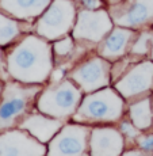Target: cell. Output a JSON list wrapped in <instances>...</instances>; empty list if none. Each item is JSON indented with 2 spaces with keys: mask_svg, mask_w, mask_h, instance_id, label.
<instances>
[{
  "mask_svg": "<svg viewBox=\"0 0 153 156\" xmlns=\"http://www.w3.org/2000/svg\"><path fill=\"white\" fill-rule=\"evenodd\" d=\"M53 48L40 35L29 34L7 55V71L14 80L26 84H42L52 75Z\"/></svg>",
  "mask_w": 153,
  "mask_h": 156,
  "instance_id": "cell-1",
  "label": "cell"
},
{
  "mask_svg": "<svg viewBox=\"0 0 153 156\" xmlns=\"http://www.w3.org/2000/svg\"><path fill=\"white\" fill-rule=\"evenodd\" d=\"M41 91V84H26L16 80L5 83L0 94V133L19 126Z\"/></svg>",
  "mask_w": 153,
  "mask_h": 156,
  "instance_id": "cell-2",
  "label": "cell"
},
{
  "mask_svg": "<svg viewBox=\"0 0 153 156\" xmlns=\"http://www.w3.org/2000/svg\"><path fill=\"white\" fill-rule=\"evenodd\" d=\"M125 102L115 88H104L91 92L83 98L79 109L73 114V121L79 124L115 122L123 114Z\"/></svg>",
  "mask_w": 153,
  "mask_h": 156,
  "instance_id": "cell-3",
  "label": "cell"
},
{
  "mask_svg": "<svg viewBox=\"0 0 153 156\" xmlns=\"http://www.w3.org/2000/svg\"><path fill=\"white\" fill-rule=\"evenodd\" d=\"M82 101V90L73 80L62 79L42 90L37 98V110L53 118L64 119L76 113Z\"/></svg>",
  "mask_w": 153,
  "mask_h": 156,
  "instance_id": "cell-4",
  "label": "cell"
},
{
  "mask_svg": "<svg viewBox=\"0 0 153 156\" xmlns=\"http://www.w3.org/2000/svg\"><path fill=\"white\" fill-rule=\"evenodd\" d=\"M76 5L73 0H53L38 18L37 35L47 41H57L73 30L76 23Z\"/></svg>",
  "mask_w": 153,
  "mask_h": 156,
  "instance_id": "cell-5",
  "label": "cell"
},
{
  "mask_svg": "<svg viewBox=\"0 0 153 156\" xmlns=\"http://www.w3.org/2000/svg\"><path fill=\"white\" fill-rule=\"evenodd\" d=\"M91 129L79 122L64 125L49 141L47 156H91Z\"/></svg>",
  "mask_w": 153,
  "mask_h": 156,
  "instance_id": "cell-6",
  "label": "cell"
},
{
  "mask_svg": "<svg viewBox=\"0 0 153 156\" xmlns=\"http://www.w3.org/2000/svg\"><path fill=\"white\" fill-rule=\"evenodd\" d=\"M114 29L111 15L104 8L100 10H80L76 23L72 30V37L77 41L102 42Z\"/></svg>",
  "mask_w": 153,
  "mask_h": 156,
  "instance_id": "cell-7",
  "label": "cell"
},
{
  "mask_svg": "<svg viewBox=\"0 0 153 156\" xmlns=\"http://www.w3.org/2000/svg\"><path fill=\"white\" fill-rule=\"evenodd\" d=\"M69 79L73 80L84 92H95L110 84L111 65L109 60L95 56L79 64L71 72Z\"/></svg>",
  "mask_w": 153,
  "mask_h": 156,
  "instance_id": "cell-8",
  "label": "cell"
},
{
  "mask_svg": "<svg viewBox=\"0 0 153 156\" xmlns=\"http://www.w3.org/2000/svg\"><path fill=\"white\" fill-rule=\"evenodd\" d=\"M114 25L138 29L153 20V0H121L110 8Z\"/></svg>",
  "mask_w": 153,
  "mask_h": 156,
  "instance_id": "cell-9",
  "label": "cell"
},
{
  "mask_svg": "<svg viewBox=\"0 0 153 156\" xmlns=\"http://www.w3.org/2000/svg\"><path fill=\"white\" fill-rule=\"evenodd\" d=\"M47 148L23 129L0 133V156H45Z\"/></svg>",
  "mask_w": 153,
  "mask_h": 156,
  "instance_id": "cell-10",
  "label": "cell"
},
{
  "mask_svg": "<svg viewBox=\"0 0 153 156\" xmlns=\"http://www.w3.org/2000/svg\"><path fill=\"white\" fill-rule=\"evenodd\" d=\"M153 87V61L145 60L131 67L116 82L115 90L125 99H131L148 92Z\"/></svg>",
  "mask_w": 153,
  "mask_h": 156,
  "instance_id": "cell-11",
  "label": "cell"
},
{
  "mask_svg": "<svg viewBox=\"0 0 153 156\" xmlns=\"http://www.w3.org/2000/svg\"><path fill=\"white\" fill-rule=\"evenodd\" d=\"M123 134L115 128H94L89 137L91 156H121L123 152Z\"/></svg>",
  "mask_w": 153,
  "mask_h": 156,
  "instance_id": "cell-12",
  "label": "cell"
},
{
  "mask_svg": "<svg viewBox=\"0 0 153 156\" xmlns=\"http://www.w3.org/2000/svg\"><path fill=\"white\" fill-rule=\"evenodd\" d=\"M137 34L133 29L126 27H114L106 35L99 46V56L106 60H116L123 57L131 49Z\"/></svg>",
  "mask_w": 153,
  "mask_h": 156,
  "instance_id": "cell-13",
  "label": "cell"
},
{
  "mask_svg": "<svg viewBox=\"0 0 153 156\" xmlns=\"http://www.w3.org/2000/svg\"><path fill=\"white\" fill-rule=\"evenodd\" d=\"M62 126V119L53 117L49 118V115L46 117V114H42L41 112L27 114L19 124V129L29 132L33 137L43 144L49 143Z\"/></svg>",
  "mask_w": 153,
  "mask_h": 156,
  "instance_id": "cell-14",
  "label": "cell"
},
{
  "mask_svg": "<svg viewBox=\"0 0 153 156\" xmlns=\"http://www.w3.org/2000/svg\"><path fill=\"white\" fill-rule=\"evenodd\" d=\"M53 0H0V11L19 20L40 18Z\"/></svg>",
  "mask_w": 153,
  "mask_h": 156,
  "instance_id": "cell-15",
  "label": "cell"
},
{
  "mask_svg": "<svg viewBox=\"0 0 153 156\" xmlns=\"http://www.w3.org/2000/svg\"><path fill=\"white\" fill-rule=\"evenodd\" d=\"M130 119L140 130H146L153 124V109L151 97H145L142 99L134 102L129 109Z\"/></svg>",
  "mask_w": 153,
  "mask_h": 156,
  "instance_id": "cell-16",
  "label": "cell"
},
{
  "mask_svg": "<svg viewBox=\"0 0 153 156\" xmlns=\"http://www.w3.org/2000/svg\"><path fill=\"white\" fill-rule=\"evenodd\" d=\"M22 33V25L18 19L0 11V48L14 42Z\"/></svg>",
  "mask_w": 153,
  "mask_h": 156,
  "instance_id": "cell-17",
  "label": "cell"
},
{
  "mask_svg": "<svg viewBox=\"0 0 153 156\" xmlns=\"http://www.w3.org/2000/svg\"><path fill=\"white\" fill-rule=\"evenodd\" d=\"M152 44V30H144L136 37L133 45H131L130 53L136 56H145L151 52Z\"/></svg>",
  "mask_w": 153,
  "mask_h": 156,
  "instance_id": "cell-18",
  "label": "cell"
},
{
  "mask_svg": "<svg viewBox=\"0 0 153 156\" xmlns=\"http://www.w3.org/2000/svg\"><path fill=\"white\" fill-rule=\"evenodd\" d=\"M53 48V55L57 57H67L73 52L75 42H73V37H65L60 38V40L54 41V44L52 45Z\"/></svg>",
  "mask_w": 153,
  "mask_h": 156,
  "instance_id": "cell-19",
  "label": "cell"
},
{
  "mask_svg": "<svg viewBox=\"0 0 153 156\" xmlns=\"http://www.w3.org/2000/svg\"><path fill=\"white\" fill-rule=\"evenodd\" d=\"M119 130L122 132L123 137H126V139H129V140L137 139V137L141 134L140 129L137 128L134 124H130V122H127V121L121 122V125H119Z\"/></svg>",
  "mask_w": 153,
  "mask_h": 156,
  "instance_id": "cell-20",
  "label": "cell"
},
{
  "mask_svg": "<svg viewBox=\"0 0 153 156\" xmlns=\"http://www.w3.org/2000/svg\"><path fill=\"white\" fill-rule=\"evenodd\" d=\"M138 148L153 155V134H140L137 137Z\"/></svg>",
  "mask_w": 153,
  "mask_h": 156,
  "instance_id": "cell-21",
  "label": "cell"
},
{
  "mask_svg": "<svg viewBox=\"0 0 153 156\" xmlns=\"http://www.w3.org/2000/svg\"><path fill=\"white\" fill-rule=\"evenodd\" d=\"M75 3H80L83 10H100L104 8L106 3L103 0H73Z\"/></svg>",
  "mask_w": 153,
  "mask_h": 156,
  "instance_id": "cell-22",
  "label": "cell"
},
{
  "mask_svg": "<svg viewBox=\"0 0 153 156\" xmlns=\"http://www.w3.org/2000/svg\"><path fill=\"white\" fill-rule=\"evenodd\" d=\"M121 156H153L152 154H148V152L142 151V149H130V151L125 152Z\"/></svg>",
  "mask_w": 153,
  "mask_h": 156,
  "instance_id": "cell-23",
  "label": "cell"
},
{
  "mask_svg": "<svg viewBox=\"0 0 153 156\" xmlns=\"http://www.w3.org/2000/svg\"><path fill=\"white\" fill-rule=\"evenodd\" d=\"M151 58L153 61V29H152V44H151Z\"/></svg>",
  "mask_w": 153,
  "mask_h": 156,
  "instance_id": "cell-24",
  "label": "cell"
},
{
  "mask_svg": "<svg viewBox=\"0 0 153 156\" xmlns=\"http://www.w3.org/2000/svg\"><path fill=\"white\" fill-rule=\"evenodd\" d=\"M118 2H121V0H109V3H110V4H115V3H118Z\"/></svg>",
  "mask_w": 153,
  "mask_h": 156,
  "instance_id": "cell-25",
  "label": "cell"
},
{
  "mask_svg": "<svg viewBox=\"0 0 153 156\" xmlns=\"http://www.w3.org/2000/svg\"><path fill=\"white\" fill-rule=\"evenodd\" d=\"M0 61H2V49H0Z\"/></svg>",
  "mask_w": 153,
  "mask_h": 156,
  "instance_id": "cell-26",
  "label": "cell"
},
{
  "mask_svg": "<svg viewBox=\"0 0 153 156\" xmlns=\"http://www.w3.org/2000/svg\"><path fill=\"white\" fill-rule=\"evenodd\" d=\"M0 94H2V87H0Z\"/></svg>",
  "mask_w": 153,
  "mask_h": 156,
  "instance_id": "cell-27",
  "label": "cell"
}]
</instances>
